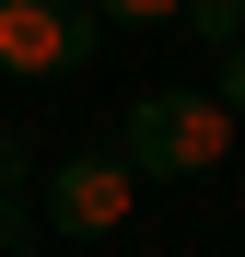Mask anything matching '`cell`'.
I'll list each match as a JSON object with an SVG mask.
<instances>
[{
  "label": "cell",
  "mask_w": 245,
  "mask_h": 257,
  "mask_svg": "<svg viewBox=\"0 0 245 257\" xmlns=\"http://www.w3.org/2000/svg\"><path fill=\"white\" fill-rule=\"evenodd\" d=\"M117 152H129L140 187H187V176H210V164L233 152V105L198 94V82H152V94L129 105V128H117Z\"/></svg>",
  "instance_id": "cell-1"
},
{
  "label": "cell",
  "mask_w": 245,
  "mask_h": 257,
  "mask_svg": "<svg viewBox=\"0 0 245 257\" xmlns=\"http://www.w3.org/2000/svg\"><path fill=\"white\" fill-rule=\"evenodd\" d=\"M105 47L94 0H0V82H70Z\"/></svg>",
  "instance_id": "cell-2"
},
{
  "label": "cell",
  "mask_w": 245,
  "mask_h": 257,
  "mask_svg": "<svg viewBox=\"0 0 245 257\" xmlns=\"http://www.w3.org/2000/svg\"><path fill=\"white\" fill-rule=\"evenodd\" d=\"M35 199H47V234L59 245H94V234H117L140 210V176H129V152H70Z\"/></svg>",
  "instance_id": "cell-3"
},
{
  "label": "cell",
  "mask_w": 245,
  "mask_h": 257,
  "mask_svg": "<svg viewBox=\"0 0 245 257\" xmlns=\"http://www.w3.org/2000/svg\"><path fill=\"white\" fill-rule=\"evenodd\" d=\"M24 245H47V199L35 187H0V257H24Z\"/></svg>",
  "instance_id": "cell-4"
},
{
  "label": "cell",
  "mask_w": 245,
  "mask_h": 257,
  "mask_svg": "<svg viewBox=\"0 0 245 257\" xmlns=\"http://www.w3.org/2000/svg\"><path fill=\"white\" fill-rule=\"evenodd\" d=\"M187 35H198V47H233V35H245V0H187Z\"/></svg>",
  "instance_id": "cell-5"
},
{
  "label": "cell",
  "mask_w": 245,
  "mask_h": 257,
  "mask_svg": "<svg viewBox=\"0 0 245 257\" xmlns=\"http://www.w3.org/2000/svg\"><path fill=\"white\" fill-rule=\"evenodd\" d=\"M105 24H187V0H94Z\"/></svg>",
  "instance_id": "cell-6"
},
{
  "label": "cell",
  "mask_w": 245,
  "mask_h": 257,
  "mask_svg": "<svg viewBox=\"0 0 245 257\" xmlns=\"http://www.w3.org/2000/svg\"><path fill=\"white\" fill-rule=\"evenodd\" d=\"M24 164H35V141H24L12 117H0V187H24Z\"/></svg>",
  "instance_id": "cell-7"
},
{
  "label": "cell",
  "mask_w": 245,
  "mask_h": 257,
  "mask_svg": "<svg viewBox=\"0 0 245 257\" xmlns=\"http://www.w3.org/2000/svg\"><path fill=\"white\" fill-rule=\"evenodd\" d=\"M210 94H222V105H245V35L222 47V82H210Z\"/></svg>",
  "instance_id": "cell-8"
},
{
  "label": "cell",
  "mask_w": 245,
  "mask_h": 257,
  "mask_svg": "<svg viewBox=\"0 0 245 257\" xmlns=\"http://www.w3.org/2000/svg\"><path fill=\"white\" fill-rule=\"evenodd\" d=\"M24 257H47V245H24Z\"/></svg>",
  "instance_id": "cell-9"
}]
</instances>
